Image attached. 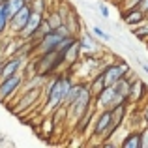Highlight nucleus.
Wrapping results in <instances>:
<instances>
[{
	"label": "nucleus",
	"mask_w": 148,
	"mask_h": 148,
	"mask_svg": "<svg viewBox=\"0 0 148 148\" xmlns=\"http://www.w3.org/2000/svg\"><path fill=\"white\" fill-rule=\"evenodd\" d=\"M130 69L131 68L127 66L126 60H116V62H111V64H105L103 68H101V75H103L105 86H112V84L122 79Z\"/></svg>",
	"instance_id": "39448f33"
},
{
	"label": "nucleus",
	"mask_w": 148,
	"mask_h": 148,
	"mask_svg": "<svg viewBox=\"0 0 148 148\" xmlns=\"http://www.w3.org/2000/svg\"><path fill=\"white\" fill-rule=\"evenodd\" d=\"M88 84H90V88H92V92H94V96H98L99 92L103 90V88H105V81H103V75H101V69L96 73L94 77H92Z\"/></svg>",
	"instance_id": "a211bd4d"
},
{
	"label": "nucleus",
	"mask_w": 148,
	"mask_h": 148,
	"mask_svg": "<svg viewBox=\"0 0 148 148\" xmlns=\"http://www.w3.org/2000/svg\"><path fill=\"white\" fill-rule=\"evenodd\" d=\"M141 148H148V124L141 127Z\"/></svg>",
	"instance_id": "5701e85b"
},
{
	"label": "nucleus",
	"mask_w": 148,
	"mask_h": 148,
	"mask_svg": "<svg viewBox=\"0 0 148 148\" xmlns=\"http://www.w3.org/2000/svg\"><path fill=\"white\" fill-rule=\"evenodd\" d=\"M137 8H141L143 11H145V13L148 15V0H141V4H139Z\"/></svg>",
	"instance_id": "bb28decb"
},
{
	"label": "nucleus",
	"mask_w": 148,
	"mask_h": 148,
	"mask_svg": "<svg viewBox=\"0 0 148 148\" xmlns=\"http://www.w3.org/2000/svg\"><path fill=\"white\" fill-rule=\"evenodd\" d=\"M83 88H84V83H73L71 84V88H69V92H68V98H66V107L68 105H71L73 101H75L77 98L81 96V92H83Z\"/></svg>",
	"instance_id": "f3484780"
},
{
	"label": "nucleus",
	"mask_w": 148,
	"mask_h": 148,
	"mask_svg": "<svg viewBox=\"0 0 148 148\" xmlns=\"http://www.w3.org/2000/svg\"><path fill=\"white\" fill-rule=\"evenodd\" d=\"M122 21L124 25H127L130 28L141 25V23L146 21V13L141 10V8H122Z\"/></svg>",
	"instance_id": "1a4fd4ad"
},
{
	"label": "nucleus",
	"mask_w": 148,
	"mask_h": 148,
	"mask_svg": "<svg viewBox=\"0 0 148 148\" xmlns=\"http://www.w3.org/2000/svg\"><path fill=\"white\" fill-rule=\"evenodd\" d=\"M26 4H28L26 0H4L2 8H4V11H6L8 17H11V15H15L23 6H26Z\"/></svg>",
	"instance_id": "2eb2a0df"
},
{
	"label": "nucleus",
	"mask_w": 148,
	"mask_h": 148,
	"mask_svg": "<svg viewBox=\"0 0 148 148\" xmlns=\"http://www.w3.org/2000/svg\"><path fill=\"white\" fill-rule=\"evenodd\" d=\"M0 4H2V0H0Z\"/></svg>",
	"instance_id": "2f4dec72"
},
{
	"label": "nucleus",
	"mask_w": 148,
	"mask_h": 148,
	"mask_svg": "<svg viewBox=\"0 0 148 148\" xmlns=\"http://www.w3.org/2000/svg\"><path fill=\"white\" fill-rule=\"evenodd\" d=\"M131 34L141 41H148V19L145 23H141V25L133 26V28H131Z\"/></svg>",
	"instance_id": "6ab92c4d"
},
{
	"label": "nucleus",
	"mask_w": 148,
	"mask_h": 148,
	"mask_svg": "<svg viewBox=\"0 0 148 148\" xmlns=\"http://www.w3.org/2000/svg\"><path fill=\"white\" fill-rule=\"evenodd\" d=\"M122 98L118 96V92L114 90V86H105L103 90L99 92L94 98V105L98 107V111H105V109H112L118 103H122ZM127 103V101H126Z\"/></svg>",
	"instance_id": "0eeeda50"
},
{
	"label": "nucleus",
	"mask_w": 148,
	"mask_h": 148,
	"mask_svg": "<svg viewBox=\"0 0 148 148\" xmlns=\"http://www.w3.org/2000/svg\"><path fill=\"white\" fill-rule=\"evenodd\" d=\"M2 2H4V0H2Z\"/></svg>",
	"instance_id": "473e14b6"
},
{
	"label": "nucleus",
	"mask_w": 148,
	"mask_h": 148,
	"mask_svg": "<svg viewBox=\"0 0 148 148\" xmlns=\"http://www.w3.org/2000/svg\"><path fill=\"white\" fill-rule=\"evenodd\" d=\"M92 32L96 34V36L99 38V40H103V41H111L112 40V36L109 32H105L103 28H99V26H94V28H92Z\"/></svg>",
	"instance_id": "4be33fe9"
},
{
	"label": "nucleus",
	"mask_w": 148,
	"mask_h": 148,
	"mask_svg": "<svg viewBox=\"0 0 148 148\" xmlns=\"http://www.w3.org/2000/svg\"><path fill=\"white\" fill-rule=\"evenodd\" d=\"M45 21L51 28H58V26L64 25V15L60 13V10H53L49 13H45Z\"/></svg>",
	"instance_id": "dca6fc26"
},
{
	"label": "nucleus",
	"mask_w": 148,
	"mask_h": 148,
	"mask_svg": "<svg viewBox=\"0 0 148 148\" xmlns=\"http://www.w3.org/2000/svg\"><path fill=\"white\" fill-rule=\"evenodd\" d=\"M139 4H141V0H124L122 8H137ZM122 8H120V10H122Z\"/></svg>",
	"instance_id": "393cba45"
},
{
	"label": "nucleus",
	"mask_w": 148,
	"mask_h": 148,
	"mask_svg": "<svg viewBox=\"0 0 148 148\" xmlns=\"http://www.w3.org/2000/svg\"><path fill=\"white\" fill-rule=\"evenodd\" d=\"M141 111H143V118H145V124H148V99L145 101V103H143Z\"/></svg>",
	"instance_id": "a878e982"
},
{
	"label": "nucleus",
	"mask_w": 148,
	"mask_h": 148,
	"mask_svg": "<svg viewBox=\"0 0 148 148\" xmlns=\"http://www.w3.org/2000/svg\"><path fill=\"white\" fill-rule=\"evenodd\" d=\"M62 66H66V58L60 54V51H49V53L34 56L32 71L45 75V77H51V75H56Z\"/></svg>",
	"instance_id": "7ed1b4c3"
},
{
	"label": "nucleus",
	"mask_w": 148,
	"mask_h": 148,
	"mask_svg": "<svg viewBox=\"0 0 148 148\" xmlns=\"http://www.w3.org/2000/svg\"><path fill=\"white\" fill-rule=\"evenodd\" d=\"M4 62L6 60H0V79H2V73H4Z\"/></svg>",
	"instance_id": "c756f323"
},
{
	"label": "nucleus",
	"mask_w": 148,
	"mask_h": 148,
	"mask_svg": "<svg viewBox=\"0 0 148 148\" xmlns=\"http://www.w3.org/2000/svg\"><path fill=\"white\" fill-rule=\"evenodd\" d=\"M71 84H73L71 77L64 75V73H56L49 81L47 90H45V107H43L45 112H53L54 109L62 107L66 103V98H68Z\"/></svg>",
	"instance_id": "f257e3e1"
},
{
	"label": "nucleus",
	"mask_w": 148,
	"mask_h": 148,
	"mask_svg": "<svg viewBox=\"0 0 148 148\" xmlns=\"http://www.w3.org/2000/svg\"><path fill=\"white\" fill-rule=\"evenodd\" d=\"M23 64H25V56H23V54H11L10 58H6L2 79L4 77H10V75H15V73H21Z\"/></svg>",
	"instance_id": "9b49d317"
},
{
	"label": "nucleus",
	"mask_w": 148,
	"mask_h": 148,
	"mask_svg": "<svg viewBox=\"0 0 148 148\" xmlns=\"http://www.w3.org/2000/svg\"><path fill=\"white\" fill-rule=\"evenodd\" d=\"M23 84H25V77H23L21 73H15V75L0 79V101L8 103V99L13 98L23 88Z\"/></svg>",
	"instance_id": "423d86ee"
},
{
	"label": "nucleus",
	"mask_w": 148,
	"mask_h": 148,
	"mask_svg": "<svg viewBox=\"0 0 148 148\" xmlns=\"http://www.w3.org/2000/svg\"><path fill=\"white\" fill-rule=\"evenodd\" d=\"M118 130H120V124L116 122L112 109H105V111H98V114L94 118V124H92V130L88 135H90L92 141L107 143Z\"/></svg>",
	"instance_id": "f03ea898"
},
{
	"label": "nucleus",
	"mask_w": 148,
	"mask_h": 148,
	"mask_svg": "<svg viewBox=\"0 0 148 148\" xmlns=\"http://www.w3.org/2000/svg\"><path fill=\"white\" fill-rule=\"evenodd\" d=\"M148 98V90H146V84L143 83L141 79H133L131 81V90H130V103H145Z\"/></svg>",
	"instance_id": "9d476101"
},
{
	"label": "nucleus",
	"mask_w": 148,
	"mask_h": 148,
	"mask_svg": "<svg viewBox=\"0 0 148 148\" xmlns=\"http://www.w3.org/2000/svg\"><path fill=\"white\" fill-rule=\"evenodd\" d=\"M122 148H141V130H130L120 141Z\"/></svg>",
	"instance_id": "ddd939ff"
},
{
	"label": "nucleus",
	"mask_w": 148,
	"mask_h": 148,
	"mask_svg": "<svg viewBox=\"0 0 148 148\" xmlns=\"http://www.w3.org/2000/svg\"><path fill=\"white\" fill-rule=\"evenodd\" d=\"M30 6L36 13H43V15L47 13V0H32Z\"/></svg>",
	"instance_id": "aec40b11"
},
{
	"label": "nucleus",
	"mask_w": 148,
	"mask_h": 148,
	"mask_svg": "<svg viewBox=\"0 0 148 148\" xmlns=\"http://www.w3.org/2000/svg\"><path fill=\"white\" fill-rule=\"evenodd\" d=\"M26 2H28V4H30V2H32V0H26Z\"/></svg>",
	"instance_id": "7c9ffc66"
},
{
	"label": "nucleus",
	"mask_w": 148,
	"mask_h": 148,
	"mask_svg": "<svg viewBox=\"0 0 148 148\" xmlns=\"http://www.w3.org/2000/svg\"><path fill=\"white\" fill-rule=\"evenodd\" d=\"M109 2H111V4H114V6L120 10V8H122V4H124V0H109Z\"/></svg>",
	"instance_id": "cd10ccee"
},
{
	"label": "nucleus",
	"mask_w": 148,
	"mask_h": 148,
	"mask_svg": "<svg viewBox=\"0 0 148 148\" xmlns=\"http://www.w3.org/2000/svg\"><path fill=\"white\" fill-rule=\"evenodd\" d=\"M94 98H96V96H94V92H92L90 84L84 83V88H83V92H81V96L73 101L71 105L66 107V109H68V120H69V122H77V120L86 112V109L94 105Z\"/></svg>",
	"instance_id": "20e7f679"
},
{
	"label": "nucleus",
	"mask_w": 148,
	"mask_h": 148,
	"mask_svg": "<svg viewBox=\"0 0 148 148\" xmlns=\"http://www.w3.org/2000/svg\"><path fill=\"white\" fill-rule=\"evenodd\" d=\"M8 25H10V17L6 15V11H4V8H2V4H0V36H2V34L8 30Z\"/></svg>",
	"instance_id": "412c9836"
},
{
	"label": "nucleus",
	"mask_w": 148,
	"mask_h": 148,
	"mask_svg": "<svg viewBox=\"0 0 148 148\" xmlns=\"http://www.w3.org/2000/svg\"><path fill=\"white\" fill-rule=\"evenodd\" d=\"M32 13H34V10H32V6L30 4H26V6H23L21 10L17 11L15 15H11L10 17V25H8V28L11 30V32L17 36L19 32H21L23 28L26 26V23H28V19L32 17Z\"/></svg>",
	"instance_id": "6e6552de"
},
{
	"label": "nucleus",
	"mask_w": 148,
	"mask_h": 148,
	"mask_svg": "<svg viewBox=\"0 0 148 148\" xmlns=\"http://www.w3.org/2000/svg\"><path fill=\"white\" fill-rule=\"evenodd\" d=\"M112 86H114V90L118 92L120 98H122L124 101H127V103H130V90H131V79H130V77L124 75L122 79L116 81V83L112 84Z\"/></svg>",
	"instance_id": "4468645a"
},
{
	"label": "nucleus",
	"mask_w": 148,
	"mask_h": 148,
	"mask_svg": "<svg viewBox=\"0 0 148 148\" xmlns=\"http://www.w3.org/2000/svg\"><path fill=\"white\" fill-rule=\"evenodd\" d=\"M107 2H109V0H107Z\"/></svg>",
	"instance_id": "72a5a7b5"
},
{
	"label": "nucleus",
	"mask_w": 148,
	"mask_h": 148,
	"mask_svg": "<svg viewBox=\"0 0 148 148\" xmlns=\"http://www.w3.org/2000/svg\"><path fill=\"white\" fill-rule=\"evenodd\" d=\"M137 62H139V64H141V68H143V71H145V73H148V66L145 64V62H141V60H139V58H137Z\"/></svg>",
	"instance_id": "c85d7f7f"
},
{
	"label": "nucleus",
	"mask_w": 148,
	"mask_h": 148,
	"mask_svg": "<svg viewBox=\"0 0 148 148\" xmlns=\"http://www.w3.org/2000/svg\"><path fill=\"white\" fill-rule=\"evenodd\" d=\"M41 88H26V94L19 96V105L17 111H25V109H30V105H34L38 99H40Z\"/></svg>",
	"instance_id": "f8f14e48"
},
{
	"label": "nucleus",
	"mask_w": 148,
	"mask_h": 148,
	"mask_svg": "<svg viewBox=\"0 0 148 148\" xmlns=\"http://www.w3.org/2000/svg\"><path fill=\"white\" fill-rule=\"evenodd\" d=\"M98 10H99V13H101V17H103V19H109V6L105 2H99L98 4Z\"/></svg>",
	"instance_id": "b1692460"
}]
</instances>
